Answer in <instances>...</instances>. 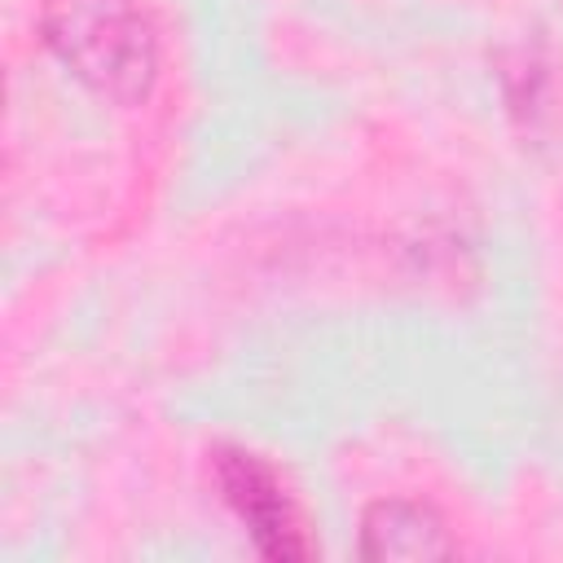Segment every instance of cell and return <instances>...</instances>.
Masks as SVG:
<instances>
[{
  "mask_svg": "<svg viewBox=\"0 0 563 563\" xmlns=\"http://www.w3.org/2000/svg\"><path fill=\"white\" fill-rule=\"evenodd\" d=\"M44 48L97 97L132 106L158 79V35L136 0H44Z\"/></svg>",
  "mask_w": 563,
  "mask_h": 563,
  "instance_id": "6da1fadb",
  "label": "cell"
},
{
  "mask_svg": "<svg viewBox=\"0 0 563 563\" xmlns=\"http://www.w3.org/2000/svg\"><path fill=\"white\" fill-rule=\"evenodd\" d=\"M216 484H220V497L229 501V510L246 523V532L264 559L295 563V559L312 554L299 510L264 457H255L246 449H229V444L216 449Z\"/></svg>",
  "mask_w": 563,
  "mask_h": 563,
  "instance_id": "7a4b0ae2",
  "label": "cell"
},
{
  "mask_svg": "<svg viewBox=\"0 0 563 563\" xmlns=\"http://www.w3.org/2000/svg\"><path fill=\"white\" fill-rule=\"evenodd\" d=\"M457 545L427 501L409 497H383L361 515V554L365 559H405V563H427V559H449Z\"/></svg>",
  "mask_w": 563,
  "mask_h": 563,
  "instance_id": "3957f363",
  "label": "cell"
}]
</instances>
